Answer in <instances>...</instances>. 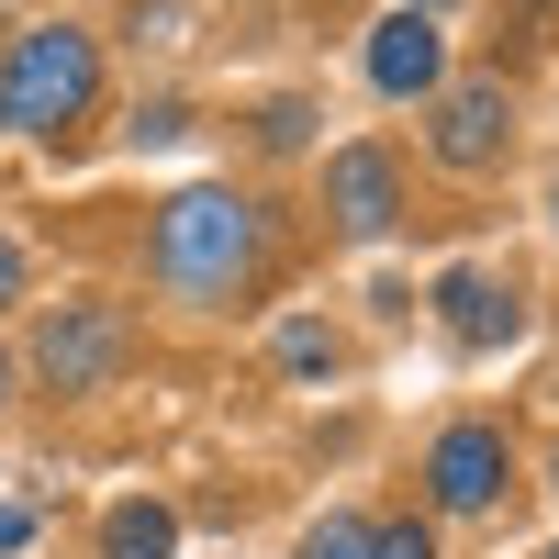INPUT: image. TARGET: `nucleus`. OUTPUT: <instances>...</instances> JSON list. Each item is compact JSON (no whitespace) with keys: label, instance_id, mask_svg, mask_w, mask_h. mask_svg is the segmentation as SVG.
Here are the masks:
<instances>
[{"label":"nucleus","instance_id":"f03ea898","mask_svg":"<svg viewBox=\"0 0 559 559\" xmlns=\"http://www.w3.org/2000/svg\"><path fill=\"white\" fill-rule=\"evenodd\" d=\"M90 90H102V57H90V34L68 23H45L12 45V68H0V123H23V134H68L90 112Z\"/></svg>","mask_w":559,"mask_h":559},{"label":"nucleus","instance_id":"7ed1b4c3","mask_svg":"<svg viewBox=\"0 0 559 559\" xmlns=\"http://www.w3.org/2000/svg\"><path fill=\"white\" fill-rule=\"evenodd\" d=\"M123 313L112 302H68V313H45V336H34V369H45V381H57V392H102L112 381V369H123Z\"/></svg>","mask_w":559,"mask_h":559},{"label":"nucleus","instance_id":"0eeeda50","mask_svg":"<svg viewBox=\"0 0 559 559\" xmlns=\"http://www.w3.org/2000/svg\"><path fill=\"white\" fill-rule=\"evenodd\" d=\"M437 324L459 347H503V336H515V292H503L492 269H448L437 280Z\"/></svg>","mask_w":559,"mask_h":559},{"label":"nucleus","instance_id":"f8f14e48","mask_svg":"<svg viewBox=\"0 0 559 559\" xmlns=\"http://www.w3.org/2000/svg\"><path fill=\"white\" fill-rule=\"evenodd\" d=\"M23 537H34V515H23V503H0V559H12Z\"/></svg>","mask_w":559,"mask_h":559},{"label":"nucleus","instance_id":"423d86ee","mask_svg":"<svg viewBox=\"0 0 559 559\" xmlns=\"http://www.w3.org/2000/svg\"><path fill=\"white\" fill-rule=\"evenodd\" d=\"M324 191H336V224H347V236H392V224H403V179H392L381 146H347L336 168H324Z\"/></svg>","mask_w":559,"mask_h":559},{"label":"nucleus","instance_id":"f257e3e1","mask_svg":"<svg viewBox=\"0 0 559 559\" xmlns=\"http://www.w3.org/2000/svg\"><path fill=\"white\" fill-rule=\"evenodd\" d=\"M247 269H258V213L236 191H179L157 213V280L179 302H224Z\"/></svg>","mask_w":559,"mask_h":559},{"label":"nucleus","instance_id":"9b49d317","mask_svg":"<svg viewBox=\"0 0 559 559\" xmlns=\"http://www.w3.org/2000/svg\"><path fill=\"white\" fill-rule=\"evenodd\" d=\"M369 559H437V537H426V526H381V537H369Z\"/></svg>","mask_w":559,"mask_h":559},{"label":"nucleus","instance_id":"2eb2a0df","mask_svg":"<svg viewBox=\"0 0 559 559\" xmlns=\"http://www.w3.org/2000/svg\"><path fill=\"white\" fill-rule=\"evenodd\" d=\"M0 381H12V358H0Z\"/></svg>","mask_w":559,"mask_h":559},{"label":"nucleus","instance_id":"4468645a","mask_svg":"<svg viewBox=\"0 0 559 559\" xmlns=\"http://www.w3.org/2000/svg\"><path fill=\"white\" fill-rule=\"evenodd\" d=\"M403 12H437V0H403Z\"/></svg>","mask_w":559,"mask_h":559},{"label":"nucleus","instance_id":"39448f33","mask_svg":"<svg viewBox=\"0 0 559 559\" xmlns=\"http://www.w3.org/2000/svg\"><path fill=\"white\" fill-rule=\"evenodd\" d=\"M426 481H437L448 515H481V503L503 492V437H492V426H448L437 459H426Z\"/></svg>","mask_w":559,"mask_h":559},{"label":"nucleus","instance_id":"20e7f679","mask_svg":"<svg viewBox=\"0 0 559 559\" xmlns=\"http://www.w3.org/2000/svg\"><path fill=\"white\" fill-rule=\"evenodd\" d=\"M503 123H515V112H503V79H459L437 102V157L448 168H492L503 157Z\"/></svg>","mask_w":559,"mask_h":559},{"label":"nucleus","instance_id":"1a4fd4ad","mask_svg":"<svg viewBox=\"0 0 559 559\" xmlns=\"http://www.w3.org/2000/svg\"><path fill=\"white\" fill-rule=\"evenodd\" d=\"M168 548H179V515H168V503H112L102 559H168Z\"/></svg>","mask_w":559,"mask_h":559},{"label":"nucleus","instance_id":"6e6552de","mask_svg":"<svg viewBox=\"0 0 559 559\" xmlns=\"http://www.w3.org/2000/svg\"><path fill=\"white\" fill-rule=\"evenodd\" d=\"M369 79H381L392 102H414V90H437V23H426V12H392L381 34H369Z\"/></svg>","mask_w":559,"mask_h":559},{"label":"nucleus","instance_id":"9d476101","mask_svg":"<svg viewBox=\"0 0 559 559\" xmlns=\"http://www.w3.org/2000/svg\"><path fill=\"white\" fill-rule=\"evenodd\" d=\"M302 559H369V526H358V515H324V526L302 537Z\"/></svg>","mask_w":559,"mask_h":559},{"label":"nucleus","instance_id":"ddd939ff","mask_svg":"<svg viewBox=\"0 0 559 559\" xmlns=\"http://www.w3.org/2000/svg\"><path fill=\"white\" fill-rule=\"evenodd\" d=\"M12 292H23V258H12V247H0V302H12Z\"/></svg>","mask_w":559,"mask_h":559}]
</instances>
